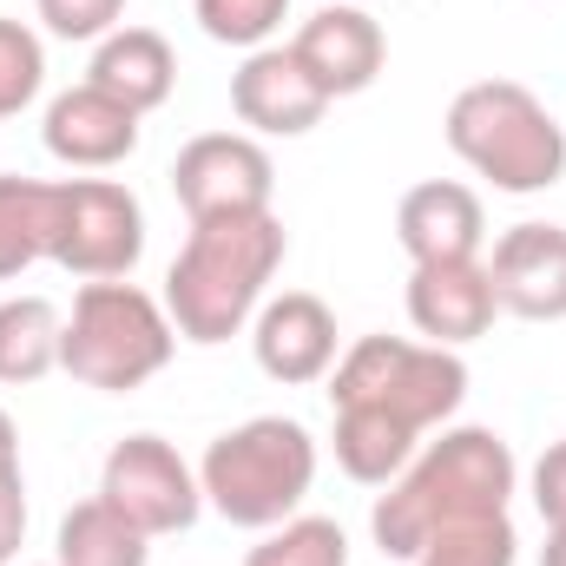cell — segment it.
I'll return each instance as SVG.
<instances>
[{
  "label": "cell",
  "mask_w": 566,
  "mask_h": 566,
  "mask_svg": "<svg viewBox=\"0 0 566 566\" xmlns=\"http://www.w3.org/2000/svg\"><path fill=\"white\" fill-rule=\"evenodd\" d=\"M468 396V363L441 343H402V336H363L329 369L336 409H382L416 434L441 428Z\"/></svg>",
  "instance_id": "obj_6"
},
{
  "label": "cell",
  "mask_w": 566,
  "mask_h": 566,
  "mask_svg": "<svg viewBox=\"0 0 566 566\" xmlns=\"http://www.w3.org/2000/svg\"><path fill=\"white\" fill-rule=\"evenodd\" d=\"M541 566H566V527H547V547H541Z\"/></svg>",
  "instance_id": "obj_30"
},
{
  "label": "cell",
  "mask_w": 566,
  "mask_h": 566,
  "mask_svg": "<svg viewBox=\"0 0 566 566\" xmlns=\"http://www.w3.org/2000/svg\"><path fill=\"white\" fill-rule=\"evenodd\" d=\"M53 205H60V185L0 171V283L33 271L53 251Z\"/></svg>",
  "instance_id": "obj_21"
},
{
  "label": "cell",
  "mask_w": 566,
  "mask_h": 566,
  "mask_svg": "<svg viewBox=\"0 0 566 566\" xmlns=\"http://www.w3.org/2000/svg\"><path fill=\"white\" fill-rule=\"evenodd\" d=\"M145 560H151V541L99 494L66 507V521L53 534V566H145Z\"/></svg>",
  "instance_id": "obj_20"
},
{
  "label": "cell",
  "mask_w": 566,
  "mask_h": 566,
  "mask_svg": "<svg viewBox=\"0 0 566 566\" xmlns=\"http://www.w3.org/2000/svg\"><path fill=\"white\" fill-rule=\"evenodd\" d=\"M40 86H46V46H40V33L20 27V20H0V119L27 113L40 99Z\"/></svg>",
  "instance_id": "obj_25"
},
{
  "label": "cell",
  "mask_w": 566,
  "mask_h": 566,
  "mask_svg": "<svg viewBox=\"0 0 566 566\" xmlns=\"http://www.w3.org/2000/svg\"><path fill=\"white\" fill-rule=\"evenodd\" d=\"M488 277H494V303L521 323H560L566 316V224H514L494 238V258H488Z\"/></svg>",
  "instance_id": "obj_11"
},
{
  "label": "cell",
  "mask_w": 566,
  "mask_h": 566,
  "mask_svg": "<svg viewBox=\"0 0 566 566\" xmlns=\"http://www.w3.org/2000/svg\"><path fill=\"white\" fill-rule=\"evenodd\" d=\"M20 541H27V481L20 468L0 474V566L20 560Z\"/></svg>",
  "instance_id": "obj_28"
},
{
  "label": "cell",
  "mask_w": 566,
  "mask_h": 566,
  "mask_svg": "<svg viewBox=\"0 0 566 566\" xmlns=\"http://www.w3.org/2000/svg\"><path fill=\"white\" fill-rule=\"evenodd\" d=\"M283 251V218L277 211H251V218H205L191 224V238L178 244L171 271H165V316L185 343H231L251 329V316L264 310V290L277 277Z\"/></svg>",
  "instance_id": "obj_2"
},
{
  "label": "cell",
  "mask_w": 566,
  "mask_h": 566,
  "mask_svg": "<svg viewBox=\"0 0 566 566\" xmlns=\"http://www.w3.org/2000/svg\"><path fill=\"white\" fill-rule=\"evenodd\" d=\"M244 566H349V534L323 514H290L277 527H264Z\"/></svg>",
  "instance_id": "obj_22"
},
{
  "label": "cell",
  "mask_w": 566,
  "mask_h": 566,
  "mask_svg": "<svg viewBox=\"0 0 566 566\" xmlns=\"http://www.w3.org/2000/svg\"><path fill=\"white\" fill-rule=\"evenodd\" d=\"M441 139L474 178H488L494 191H514V198H534L566 178V126L521 80L461 86L448 99Z\"/></svg>",
  "instance_id": "obj_3"
},
{
  "label": "cell",
  "mask_w": 566,
  "mask_h": 566,
  "mask_svg": "<svg viewBox=\"0 0 566 566\" xmlns=\"http://www.w3.org/2000/svg\"><path fill=\"white\" fill-rule=\"evenodd\" d=\"M336 468L363 488H389L409 461H416V428L382 416V409H336Z\"/></svg>",
  "instance_id": "obj_18"
},
{
  "label": "cell",
  "mask_w": 566,
  "mask_h": 566,
  "mask_svg": "<svg viewBox=\"0 0 566 566\" xmlns=\"http://www.w3.org/2000/svg\"><path fill=\"white\" fill-rule=\"evenodd\" d=\"M53 40H106L126 20V0H33Z\"/></svg>",
  "instance_id": "obj_26"
},
{
  "label": "cell",
  "mask_w": 566,
  "mask_h": 566,
  "mask_svg": "<svg viewBox=\"0 0 566 566\" xmlns=\"http://www.w3.org/2000/svg\"><path fill=\"white\" fill-rule=\"evenodd\" d=\"M145 258V211L119 178H66L53 205V251L46 264L73 271L86 283L133 277Z\"/></svg>",
  "instance_id": "obj_7"
},
{
  "label": "cell",
  "mask_w": 566,
  "mask_h": 566,
  "mask_svg": "<svg viewBox=\"0 0 566 566\" xmlns=\"http://www.w3.org/2000/svg\"><path fill=\"white\" fill-rule=\"evenodd\" d=\"M514 554H521L514 521L507 514H474V521L441 527L409 566H514Z\"/></svg>",
  "instance_id": "obj_23"
},
{
  "label": "cell",
  "mask_w": 566,
  "mask_h": 566,
  "mask_svg": "<svg viewBox=\"0 0 566 566\" xmlns=\"http://www.w3.org/2000/svg\"><path fill=\"white\" fill-rule=\"evenodd\" d=\"M329 106L336 99L316 86V73L290 46H258L231 73V113L238 126H251V139H303Z\"/></svg>",
  "instance_id": "obj_10"
},
{
  "label": "cell",
  "mask_w": 566,
  "mask_h": 566,
  "mask_svg": "<svg viewBox=\"0 0 566 566\" xmlns=\"http://www.w3.org/2000/svg\"><path fill=\"white\" fill-rule=\"evenodd\" d=\"M86 86L113 93L119 106H133L145 119V113H158V106L171 99V86H178V53H171V40L151 33V27H113V33L93 46Z\"/></svg>",
  "instance_id": "obj_17"
},
{
  "label": "cell",
  "mask_w": 566,
  "mask_h": 566,
  "mask_svg": "<svg viewBox=\"0 0 566 566\" xmlns=\"http://www.w3.org/2000/svg\"><path fill=\"white\" fill-rule=\"evenodd\" d=\"M290 53L316 73V86H323L329 99H356V93L376 86V73H382V60H389V40H382V27H376L363 7H316V13L296 27Z\"/></svg>",
  "instance_id": "obj_13"
},
{
  "label": "cell",
  "mask_w": 566,
  "mask_h": 566,
  "mask_svg": "<svg viewBox=\"0 0 566 566\" xmlns=\"http://www.w3.org/2000/svg\"><path fill=\"white\" fill-rule=\"evenodd\" d=\"M310 481H316V441L290 416H251V422L224 428L198 461L205 501L231 527H251V534L290 521L303 507Z\"/></svg>",
  "instance_id": "obj_5"
},
{
  "label": "cell",
  "mask_w": 566,
  "mask_h": 566,
  "mask_svg": "<svg viewBox=\"0 0 566 566\" xmlns=\"http://www.w3.org/2000/svg\"><path fill=\"white\" fill-rule=\"evenodd\" d=\"M191 13H198V27H205L218 46L258 53V46H271V33L283 27L290 0H191Z\"/></svg>",
  "instance_id": "obj_24"
},
{
  "label": "cell",
  "mask_w": 566,
  "mask_h": 566,
  "mask_svg": "<svg viewBox=\"0 0 566 566\" xmlns=\"http://www.w3.org/2000/svg\"><path fill=\"white\" fill-rule=\"evenodd\" d=\"M481 238H488V211L461 178H422L396 205V244L409 251V264L481 258Z\"/></svg>",
  "instance_id": "obj_14"
},
{
  "label": "cell",
  "mask_w": 566,
  "mask_h": 566,
  "mask_svg": "<svg viewBox=\"0 0 566 566\" xmlns=\"http://www.w3.org/2000/svg\"><path fill=\"white\" fill-rule=\"evenodd\" d=\"M501 316L494 303V277L481 258H454V264H416L409 277V323L422 329L428 343L461 349L474 336H488Z\"/></svg>",
  "instance_id": "obj_15"
},
{
  "label": "cell",
  "mask_w": 566,
  "mask_h": 566,
  "mask_svg": "<svg viewBox=\"0 0 566 566\" xmlns=\"http://www.w3.org/2000/svg\"><path fill=\"white\" fill-rule=\"evenodd\" d=\"M514 481H521L514 448L494 428H441V441H428L389 481V494L369 514V534L389 560H416L441 527L474 514H507Z\"/></svg>",
  "instance_id": "obj_1"
},
{
  "label": "cell",
  "mask_w": 566,
  "mask_h": 566,
  "mask_svg": "<svg viewBox=\"0 0 566 566\" xmlns=\"http://www.w3.org/2000/svg\"><path fill=\"white\" fill-rule=\"evenodd\" d=\"M171 356H178V329H171L165 303L145 296L139 283L106 277L73 296L66 329H60V369L80 389H99V396L145 389Z\"/></svg>",
  "instance_id": "obj_4"
},
{
  "label": "cell",
  "mask_w": 566,
  "mask_h": 566,
  "mask_svg": "<svg viewBox=\"0 0 566 566\" xmlns=\"http://www.w3.org/2000/svg\"><path fill=\"white\" fill-rule=\"evenodd\" d=\"M7 468H20V428H13V416L0 409V474Z\"/></svg>",
  "instance_id": "obj_29"
},
{
  "label": "cell",
  "mask_w": 566,
  "mask_h": 566,
  "mask_svg": "<svg viewBox=\"0 0 566 566\" xmlns=\"http://www.w3.org/2000/svg\"><path fill=\"white\" fill-rule=\"evenodd\" d=\"M251 349H258V369L283 389L323 382L336 369V310L310 290H283L251 316Z\"/></svg>",
  "instance_id": "obj_12"
},
{
  "label": "cell",
  "mask_w": 566,
  "mask_h": 566,
  "mask_svg": "<svg viewBox=\"0 0 566 566\" xmlns=\"http://www.w3.org/2000/svg\"><path fill=\"white\" fill-rule=\"evenodd\" d=\"M46 151L73 171H113L139 151V113L119 106L113 93L99 86H73L46 106V126H40Z\"/></svg>",
  "instance_id": "obj_16"
},
{
  "label": "cell",
  "mask_w": 566,
  "mask_h": 566,
  "mask_svg": "<svg viewBox=\"0 0 566 566\" xmlns=\"http://www.w3.org/2000/svg\"><path fill=\"white\" fill-rule=\"evenodd\" d=\"M99 501H113L145 541L185 534L205 514L198 468L165 434H126V441H113V454L99 468Z\"/></svg>",
  "instance_id": "obj_8"
},
{
  "label": "cell",
  "mask_w": 566,
  "mask_h": 566,
  "mask_svg": "<svg viewBox=\"0 0 566 566\" xmlns=\"http://www.w3.org/2000/svg\"><path fill=\"white\" fill-rule=\"evenodd\" d=\"M60 329L66 316L46 296H7L0 303V382L33 389L60 369Z\"/></svg>",
  "instance_id": "obj_19"
},
{
  "label": "cell",
  "mask_w": 566,
  "mask_h": 566,
  "mask_svg": "<svg viewBox=\"0 0 566 566\" xmlns=\"http://www.w3.org/2000/svg\"><path fill=\"white\" fill-rule=\"evenodd\" d=\"M534 507H541L547 527H566V441H554L534 461Z\"/></svg>",
  "instance_id": "obj_27"
},
{
  "label": "cell",
  "mask_w": 566,
  "mask_h": 566,
  "mask_svg": "<svg viewBox=\"0 0 566 566\" xmlns=\"http://www.w3.org/2000/svg\"><path fill=\"white\" fill-rule=\"evenodd\" d=\"M171 191H178L191 224H205V218H251V211H271L277 165L251 133H198L171 158Z\"/></svg>",
  "instance_id": "obj_9"
}]
</instances>
